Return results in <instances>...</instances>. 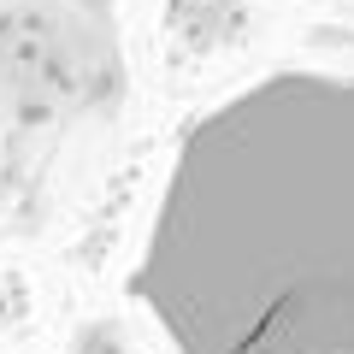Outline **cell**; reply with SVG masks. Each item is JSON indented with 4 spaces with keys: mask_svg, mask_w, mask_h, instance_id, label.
<instances>
[{
    "mask_svg": "<svg viewBox=\"0 0 354 354\" xmlns=\"http://www.w3.org/2000/svg\"><path fill=\"white\" fill-rule=\"evenodd\" d=\"M124 290L171 354H354V71H266L195 118Z\"/></svg>",
    "mask_w": 354,
    "mask_h": 354,
    "instance_id": "6da1fadb",
    "label": "cell"
}]
</instances>
